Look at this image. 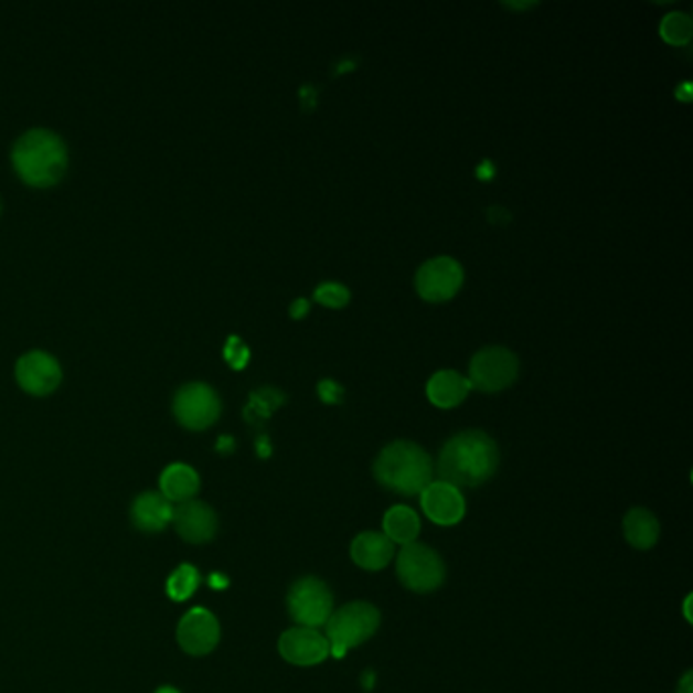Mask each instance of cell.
<instances>
[{"label":"cell","mask_w":693,"mask_h":693,"mask_svg":"<svg viewBox=\"0 0 693 693\" xmlns=\"http://www.w3.org/2000/svg\"><path fill=\"white\" fill-rule=\"evenodd\" d=\"M501 462L499 446L494 439L478 431H462L451 437L437 460L441 482L456 488H475L490 480Z\"/></svg>","instance_id":"cell-1"},{"label":"cell","mask_w":693,"mask_h":693,"mask_svg":"<svg viewBox=\"0 0 693 693\" xmlns=\"http://www.w3.org/2000/svg\"><path fill=\"white\" fill-rule=\"evenodd\" d=\"M373 472L381 487L403 497H417L434 482V462L429 454L405 439L393 441L381 450L374 460Z\"/></svg>","instance_id":"cell-2"},{"label":"cell","mask_w":693,"mask_h":693,"mask_svg":"<svg viewBox=\"0 0 693 693\" xmlns=\"http://www.w3.org/2000/svg\"><path fill=\"white\" fill-rule=\"evenodd\" d=\"M13 168L29 185L52 188L64 178L67 169L64 141L52 130H29L14 142Z\"/></svg>","instance_id":"cell-3"},{"label":"cell","mask_w":693,"mask_h":693,"mask_svg":"<svg viewBox=\"0 0 693 693\" xmlns=\"http://www.w3.org/2000/svg\"><path fill=\"white\" fill-rule=\"evenodd\" d=\"M381 627V612L371 603L344 604L332 612L326 622V639L330 641V655L342 659L350 649L373 639Z\"/></svg>","instance_id":"cell-4"},{"label":"cell","mask_w":693,"mask_h":693,"mask_svg":"<svg viewBox=\"0 0 693 693\" xmlns=\"http://www.w3.org/2000/svg\"><path fill=\"white\" fill-rule=\"evenodd\" d=\"M397 578L407 590L417 594L436 591L446 579V564L424 543L403 545L397 555Z\"/></svg>","instance_id":"cell-5"},{"label":"cell","mask_w":693,"mask_h":693,"mask_svg":"<svg viewBox=\"0 0 693 693\" xmlns=\"http://www.w3.org/2000/svg\"><path fill=\"white\" fill-rule=\"evenodd\" d=\"M289 617L296 620L299 627L318 629L326 627L328 618L334 612V596L330 588L320 578L297 579L287 594Z\"/></svg>","instance_id":"cell-6"},{"label":"cell","mask_w":693,"mask_h":693,"mask_svg":"<svg viewBox=\"0 0 693 693\" xmlns=\"http://www.w3.org/2000/svg\"><path fill=\"white\" fill-rule=\"evenodd\" d=\"M220 412H222V405H220L216 391L204 383L181 386L173 398V413L178 422L193 431H202L210 425L216 424Z\"/></svg>","instance_id":"cell-7"},{"label":"cell","mask_w":693,"mask_h":693,"mask_svg":"<svg viewBox=\"0 0 693 693\" xmlns=\"http://www.w3.org/2000/svg\"><path fill=\"white\" fill-rule=\"evenodd\" d=\"M519 373V360L511 350L501 346H490L480 350L470 362V385L497 393L513 383Z\"/></svg>","instance_id":"cell-8"},{"label":"cell","mask_w":693,"mask_h":693,"mask_svg":"<svg viewBox=\"0 0 693 693\" xmlns=\"http://www.w3.org/2000/svg\"><path fill=\"white\" fill-rule=\"evenodd\" d=\"M463 270L458 260L451 257H436L427 260L417 270L415 287L417 294L427 301H448L460 291Z\"/></svg>","instance_id":"cell-9"},{"label":"cell","mask_w":693,"mask_h":693,"mask_svg":"<svg viewBox=\"0 0 693 693\" xmlns=\"http://www.w3.org/2000/svg\"><path fill=\"white\" fill-rule=\"evenodd\" d=\"M17 383L19 386L35 397L52 395L53 391L62 383V366L47 352H29L17 362Z\"/></svg>","instance_id":"cell-10"},{"label":"cell","mask_w":693,"mask_h":693,"mask_svg":"<svg viewBox=\"0 0 693 693\" xmlns=\"http://www.w3.org/2000/svg\"><path fill=\"white\" fill-rule=\"evenodd\" d=\"M279 653L287 663L309 668L323 663L330 657V641L318 629L294 627L282 632Z\"/></svg>","instance_id":"cell-11"},{"label":"cell","mask_w":693,"mask_h":693,"mask_svg":"<svg viewBox=\"0 0 693 693\" xmlns=\"http://www.w3.org/2000/svg\"><path fill=\"white\" fill-rule=\"evenodd\" d=\"M178 641L190 655H207L220 641L218 620L206 608H192L181 618Z\"/></svg>","instance_id":"cell-12"},{"label":"cell","mask_w":693,"mask_h":693,"mask_svg":"<svg viewBox=\"0 0 693 693\" xmlns=\"http://www.w3.org/2000/svg\"><path fill=\"white\" fill-rule=\"evenodd\" d=\"M419 497L425 516L436 525H458L466 514V501L460 488L451 487L448 482H431Z\"/></svg>","instance_id":"cell-13"},{"label":"cell","mask_w":693,"mask_h":693,"mask_svg":"<svg viewBox=\"0 0 693 693\" xmlns=\"http://www.w3.org/2000/svg\"><path fill=\"white\" fill-rule=\"evenodd\" d=\"M171 523L181 537L190 543H206L216 535L218 519L204 502H181L173 509Z\"/></svg>","instance_id":"cell-14"},{"label":"cell","mask_w":693,"mask_h":693,"mask_svg":"<svg viewBox=\"0 0 693 693\" xmlns=\"http://www.w3.org/2000/svg\"><path fill=\"white\" fill-rule=\"evenodd\" d=\"M350 557L362 569L379 572L393 562L395 543L388 540L385 533L364 531V533H360L356 540L352 541Z\"/></svg>","instance_id":"cell-15"},{"label":"cell","mask_w":693,"mask_h":693,"mask_svg":"<svg viewBox=\"0 0 693 693\" xmlns=\"http://www.w3.org/2000/svg\"><path fill=\"white\" fill-rule=\"evenodd\" d=\"M173 502L161 492H145L132 504V521L145 533H159L173 519Z\"/></svg>","instance_id":"cell-16"},{"label":"cell","mask_w":693,"mask_h":693,"mask_svg":"<svg viewBox=\"0 0 693 693\" xmlns=\"http://www.w3.org/2000/svg\"><path fill=\"white\" fill-rule=\"evenodd\" d=\"M470 381L456 371H439L427 383V397L439 409L458 407L470 393Z\"/></svg>","instance_id":"cell-17"},{"label":"cell","mask_w":693,"mask_h":693,"mask_svg":"<svg viewBox=\"0 0 693 693\" xmlns=\"http://www.w3.org/2000/svg\"><path fill=\"white\" fill-rule=\"evenodd\" d=\"M159 487H161V494L169 502L181 504V502L193 501V497L198 494L200 476L188 463H171L163 470Z\"/></svg>","instance_id":"cell-18"},{"label":"cell","mask_w":693,"mask_h":693,"mask_svg":"<svg viewBox=\"0 0 693 693\" xmlns=\"http://www.w3.org/2000/svg\"><path fill=\"white\" fill-rule=\"evenodd\" d=\"M622 533L625 540L635 550H651L655 547L659 535H661V525L657 521L655 514L647 509H632L622 521Z\"/></svg>","instance_id":"cell-19"},{"label":"cell","mask_w":693,"mask_h":693,"mask_svg":"<svg viewBox=\"0 0 693 693\" xmlns=\"http://www.w3.org/2000/svg\"><path fill=\"white\" fill-rule=\"evenodd\" d=\"M419 531H422V521L409 507L397 504V507L386 511L385 519H383V533L395 545L415 543L419 537Z\"/></svg>","instance_id":"cell-20"},{"label":"cell","mask_w":693,"mask_h":693,"mask_svg":"<svg viewBox=\"0 0 693 693\" xmlns=\"http://www.w3.org/2000/svg\"><path fill=\"white\" fill-rule=\"evenodd\" d=\"M200 586V574L193 565H180L168 579V594L171 600L183 603L192 598L193 591Z\"/></svg>","instance_id":"cell-21"},{"label":"cell","mask_w":693,"mask_h":693,"mask_svg":"<svg viewBox=\"0 0 693 693\" xmlns=\"http://www.w3.org/2000/svg\"><path fill=\"white\" fill-rule=\"evenodd\" d=\"M659 31H661V38L665 39L671 45H685L692 39V17L685 13H669L661 21Z\"/></svg>","instance_id":"cell-22"},{"label":"cell","mask_w":693,"mask_h":693,"mask_svg":"<svg viewBox=\"0 0 693 693\" xmlns=\"http://www.w3.org/2000/svg\"><path fill=\"white\" fill-rule=\"evenodd\" d=\"M282 403V395L275 388H260L250 397V405L246 407V417L250 422L255 419H265L270 413L275 412Z\"/></svg>","instance_id":"cell-23"},{"label":"cell","mask_w":693,"mask_h":693,"mask_svg":"<svg viewBox=\"0 0 693 693\" xmlns=\"http://www.w3.org/2000/svg\"><path fill=\"white\" fill-rule=\"evenodd\" d=\"M316 299L326 308H344L350 301V291L340 282H323L316 289Z\"/></svg>","instance_id":"cell-24"},{"label":"cell","mask_w":693,"mask_h":693,"mask_svg":"<svg viewBox=\"0 0 693 693\" xmlns=\"http://www.w3.org/2000/svg\"><path fill=\"white\" fill-rule=\"evenodd\" d=\"M224 356L228 360V364H231L232 369L241 371V369L246 366L250 352H248V348L244 346L241 338L232 335V338H228V344L224 348Z\"/></svg>","instance_id":"cell-25"},{"label":"cell","mask_w":693,"mask_h":693,"mask_svg":"<svg viewBox=\"0 0 693 693\" xmlns=\"http://www.w3.org/2000/svg\"><path fill=\"white\" fill-rule=\"evenodd\" d=\"M318 395H320L323 403L338 405V403H342V398H344V388H342V385H338L335 381L326 379V381H321L320 385H318Z\"/></svg>","instance_id":"cell-26"},{"label":"cell","mask_w":693,"mask_h":693,"mask_svg":"<svg viewBox=\"0 0 693 693\" xmlns=\"http://www.w3.org/2000/svg\"><path fill=\"white\" fill-rule=\"evenodd\" d=\"M309 311V301L308 299H297L296 303L291 306V318H303V316H308Z\"/></svg>","instance_id":"cell-27"},{"label":"cell","mask_w":693,"mask_h":693,"mask_svg":"<svg viewBox=\"0 0 693 693\" xmlns=\"http://www.w3.org/2000/svg\"><path fill=\"white\" fill-rule=\"evenodd\" d=\"M228 584H231V582H228L226 576H222V574H212V576H210V586L216 588V590H224Z\"/></svg>","instance_id":"cell-28"},{"label":"cell","mask_w":693,"mask_h":693,"mask_svg":"<svg viewBox=\"0 0 693 693\" xmlns=\"http://www.w3.org/2000/svg\"><path fill=\"white\" fill-rule=\"evenodd\" d=\"M678 690H680V693H693L692 671H687V673L683 675V680L680 681V685H678Z\"/></svg>","instance_id":"cell-29"},{"label":"cell","mask_w":693,"mask_h":693,"mask_svg":"<svg viewBox=\"0 0 693 693\" xmlns=\"http://www.w3.org/2000/svg\"><path fill=\"white\" fill-rule=\"evenodd\" d=\"M258 456L260 458H269L270 456V446L269 441H267V437H260L257 444Z\"/></svg>","instance_id":"cell-30"},{"label":"cell","mask_w":693,"mask_h":693,"mask_svg":"<svg viewBox=\"0 0 693 693\" xmlns=\"http://www.w3.org/2000/svg\"><path fill=\"white\" fill-rule=\"evenodd\" d=\"M492 173H494V169L490 166V161H484V163L480 166V169H478V175H480L482 180H490Z\"/></svg>","instance_id":"cell-31"},{"label":"cell","mask_w":693,"mask_h":693,"mask_svg":"<svg viewBox=\"0 0 693 693\" xmlns=\"http://www.w3.org/2000/svg\"><path fill=\"white\" fill-rule=\"evenodd\" d=\"M232 448H234L232 437H220L218 451H232Z\"/></svg>","instance_id":"cell-32"},{"label":"cell","mask_w":693,"mask_h":693,"mask_svg":"<svg viewBox=\"0 0 693 693\" xmlns=\"http://www.w3.org/2000/svg\"><path fill=\"white\" fill-rule=\"evenodd\" d=\"M373 671H366V673H364V678H362V683H364V690H373Z\"/></svg>","instance_id":"cell-33"},{"label":"cell","mask_w":693,"mask_h":693,"mask_svg":"<svg viewBox=\"0 0 693 693\" xmlns=\"http://www.w3.org/2000/svg\"><path fill=\"white\" fill-rule=\"evenodd\" d=\"M690 90H692V86H690V84H683V88L678 90V96H680L681 100H690Z\"/></svg>","instance_id":"cell-34"},{"label":"cell","mask_w":693,"mask_h":693,"mask_svg":"<svg viewBox=\"0 0 693 693\" xmlns=\"http://www.w3.org/2000/svg\"><path fill=\"white\" fill-rule=\"evenodd\" d=\"M690 603H692V596H687V600H685V617H687V620H692V612H690Z\"/></svg>","instance_id":"cell-35"},{"label":"cell","mask_w":693,"mask_h":693,"mask_svg":"<svg viewBox=\"0 0 693 693\" xmlns=\"http://www.w3.org/2000/svg\"><path fill=\"white\" fill-rule=\"evenodd\" d=\"M157 693H180V692H178L175 687H169V685H166V687H159V690H157Z\"/></svg>","instance_id":"cell-36"},{"label":"cell","mask_w":693,"mask_h":693,"mask_svg":"<svg viewBox=\"0 0 693 693\" xmlns=\"http://www.w3.org/2000/svg\"><path fill=\"white\" fill-rule=\"evenodd\" d=\"M0 210H2V206H0Z\"/></svg>","instance_id":"cell-37"}]
</instances>
